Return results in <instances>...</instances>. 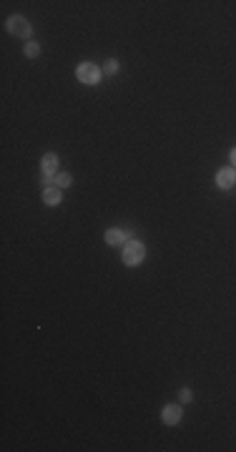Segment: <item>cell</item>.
I'll return each mask as SVG.
<instances>
[{"mask_svg": "<svg viewBox=\"0 0 236 452\" xmlns=\"http://www.w3.org/2000/svg\"><path fill=\"white\" fill-rule=\"evenodd\" d=\"M40 166H43V174L55 176V171H58V156L55 153H45L43 161H40Z\"/></svg>", "mask_w": 236, "mask_h": 452, "instance_id": "obj_6", "label": "cell"}, {"mask_svg": "<svg viewBox=\"0 0 236 452\" xmlns=\"http://www.w3.org/2000/svg\"><path fill=\"white\" fill-rule=\"evenodd\" d=\"M23 50H25L28 58H36V55L40 53V45H38V43H25V48H23Z\"/></svg>", "mask_w": 236, "mask_h": 452, "instance_id": "obj_10", "label": "cell"}, {"mask_svg": "<svg viewBox=\"0 0 236 452\" xmlns=\"http://www.w3.org/2000/svg\"><path fill=\"white\" fill-rule=\"evenodd\" d=\"M8 31H10V33H15V36H20V38H28L33 28H31V23H28L25 18L13 15V18H8Z\"/></svg>", "mask_w": 236, "mask_h": 452, "instance_id": "obj_3", "label": "cell"}, {"mask_svg": "<svg viewBox=\"0 0 236 452\" xmlns=\"http://www.w3.org/2000/svg\"><path fill=\"white\" fill-rule=\"evenodd\" d=\"M231 163H234V166H236V149H234V151H231Z\"/></svg>", "mask_w": 236, "mask_h": 452, "instance_id": "obj_14", "label": "cell"}, {"mask_svg": "<svg viewBox=\"0 0 236 452\" xmlns=\"http://www.w3.org/2000/svg\"><path fill=\"white\" fill-rule=\"evenodd\" d=\"M143 257H146V249H143L141 241H126V246H123V262L128 266H138L143 262Z\"/></svg>", "mask_w": 236, "mask_h": 452, "instance_id": "obj_1", "label": "cell"}, {"mask_svg": "<svg viewBox=\"0 0 236 452\" xmlns=\"http://www.w3.org/2000/svg\"><path fill=\"white\" fill-rule=\"evenodd\" d=\"M71 181H73V176H71V174H58V176H55V186H58V188L71 186Z\"/></svg>", "mask_w": 236, "mask_h": 452, "instance_id": "obj_9", "label": "cell"}, {"mask_svg": "<svg viewBox=\"0 0 236 452\" xmlns=\"http://www.w3.org/2000/svg\"><path fill=\"white\" fill-rule=\"evenodd\" d=\"M106 241H108L111 246H126V234L118 231V229H108V231H106Z\"/></svg>", "mask_w": 236, "mask_h": 452, "instance_id": "obj_7", "label": "cell"}, {"mask_svg": "<svg viewBox=\"0 0 236 452\" xmlns=\"http://www.w3.org/2000/svg\"><path fill=\"white\" fill-rule=\"evenodd\" d=\"M40 184H43L45 188H53V186H55V176H48V174H43V176H40Z\"/></svg>", "mask_w": 236, "mask_h": 452, "instance_id": "obj_12", "label": "cell"}, {"mask_svg": "<svg viewBox=\"0 0 236 452\" xmlns=\"http://www.w3.org/2000/svg\"><path fill=\"white\" fill-rule=\"evenodd\" d=\"M78 80L80 83H88V86H96V83L101 80V68L93 66V63H80L78 71H76Z\"/></svg>", "mask_w": 236, "mask_h": 452, "instance_id": "obj_2", "label": "cell"}, {"mask_svg": "<svg viewBox=\"0 0 236 452\" xmlns=\"http://www.w3.org/2000/svg\"><path fill=\"white\" fill-rule=\"evenodd\" d=\"M61 199H63V196H61V188H55V186L43 191V201H45L48 206H58V204H61Z\"/></svg>", "mask_w": 236, "mask_h": 452, "instance_id": "obj_8", "label": "cell"}, {"mask_svg": "<svg viewBox=\"0 0 236 452\" xmlns=\"http://www.w3.org/2000/svg\"><path fill=\"white\" fill-rule=\"evenodd\" d=\"M216 186H221V188L236 186V171L234 168H221V171L216 174Z\"/></svg>", "mask_w": 236, "mask_h": 452, "instance_id": "obj_4", "label": "cell"}, {"mask_svg": "<svg viewBox=\"0 0 236 452\" xmlns=\"http://www.w3.org/2000/svg\"><path fill=\"white\" fill-rule=\"evenodd\" d=\"M181 414L184 412H181L179 405H166L163 407V422H166V425H176V422L181 419Z\"/></svg>", "mask_w": 236, "mask_h": 452, "instance_id": "obj_5", "label": "cell"}, {"mask_svg": "<svg viewBox=\"0 0 236 452\" xmlns=\"http://www.w3.org/2000/svg\"><path fill=\"white\" fill-rule=\"evenodd\" d=\"M116 71H118V61H113V58H111V61H106V63H103V73H106V75H113Z\"/></svg>", "mask_w": 236, "mask_h": 452, "instance_id": "obj_11", "label": "cell"}, {"mask_svg": "<svg viewBox=\"0 0 236 452\" xmlns=\"http://www.w3.org/2000/svg\"><path fill=\"white\" fill-rule=\"evenodd\" d=\"M181 400H184V402L191 400V389H181Z\"/></svg>", "mask_w": 236, "mask_h": 452, "instance_id": "obj_13", "label": "cell"}]
</instances>
